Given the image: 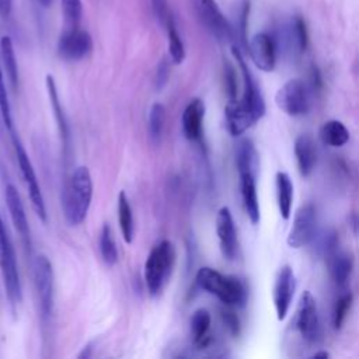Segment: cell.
I'll list each match as a JSON object with an SVG mask.
<instances>
[{
	"instance_id": "cell-1",
	"label": "cell",
	"mask_w": 359,
	"mask_h": 359,
	"mask_svg": "<svg viewBox=\"0 0 359 359\" xmlns=\"http://www.w3.org/2000/svg\"><path fill=\"white\" fill-rule=\"evenodd\" d=\"M233 53L241 70L244 91L240 100L229 101L224 109V115L229 132L233 136H238L264 116L265 102L248 66L245 65L240 50L236 46H233Z\"/></svg>"
},
{
	"instance_id": "cell-2",
	"label": "cell",
	"mask_w": 359,
	"mask_h": 359,
	"mask_svg": "<svg viewBox=\"0 0 359 359\" xmlns=\"http://www.w3.org/2000/svg\"><path fill=\"white\" fill-rule=\"evenodd\" d=\"M93 199V180L87 167L80 165L74 168L66 181L62 208L66 222L70 226H79L87 217Z\"/></svg>"
},
{
	"instance_id": "cell-3",
	"label": "cell",
	"mask_w": 359,
	"mask_h": 359,
	"mask_svg": "<svg viewBox=\"0 0 359 359\" xmlns=\"http://www.w3.org/2000/svg\"><path fill=\"white\" fill-rule=\"evenodd\" d=\"M195 280L201 289L217 297L227 307L243 306L247 300L245 286L236 276L223 275L213 268L202 266L196 272Z\"/></svg>"
},
{
	"instance_id": "cell-4",
	"label": "cell",
	"mask_w": 359,
	"mask_h": 359,
	"mask_svg": "<svg viewBox=\"0 0 359 359\" xmlns=\"http://www.w3.org/2000/svg\"><path fill=\"white\" fill-rule=\"evenodd\" d=\"M174 264L175 248L171 241L163 240L150 250L144 262V282L151 296L161 292L172 272Z\"/></svg>"
},
{
	"instance_id": "cell-5",
	"label": "cell",
	"mask_w": 359,
	"mask_h": 359,
	"mask_svg": "<svg viewBox=\"0 0 359 359\" xmlns=\"http://www.w3.org/2000/svg\"><path fill=\"white\" fill-rule=\"evenodd\" d=\"M0 271H1L7 299L10 304L15 307L21 302L22 289H21V280H20V272H18L14 245L8 236V231L3 222L1 215H0Z\"/></svg>"
},
{
	"instance_id": "cell-6",
	"label": "cell",
	"mask_w": 359,
	"mask_h": 359,
	"mask_svg": "<svg viewBox=\"0 0 359 359\" xmlns=\"http://www.w3.org/2000/svg\"><path fill=\"white\" fill-rule=\"evenodd\" d=\"M53 268L49 258L39 254L34 261V283L39 303V313L43 323H46L53 311L55 280Z\"/></svg>"
},
{
	"instance_id": "cell-7",
	"label": "cell",
	"mask_w": 359,
	"mask_h": 359,
	"mask_svg": "<svg viewBox=\"0 0 359 359\" xmlns=\"http://www.w3.org/2000/svg\"><path fill=\"white\" fill-rule=\"evenodd\" d=\"M13 143H14V150H15V157H17V163L21 171V175L24 178L25 187L28 189V195H29V201L32 205L34 212L36 213V216L46 223L48 220V213H46V206H45V201H43V195L36 178V174L34 171L32 163L22 146V143L18 140V137L14 135L13 132Z\"/></svg>"
},
{
	"instance_id": "cell-8",
	"label": "cell",
	"mask_w": 359,
	"mask_h": 359,
	"mask_svg": "<svg viewBox=\"0 0 359 359\" xmlns=\"http://www.w3.org/2000/svg\"><path fill=\"white\" fill-rule=\"evenodd\" d=\"M192 8L201 24L222 42L233 39V29L219 8L216 0H191Z\"/></svg>"
},
{
	"instance_id": "cell-9",
	"label": "cell",
	"mask_w": 359,
	"mask_h": 359,
	"mask_svg": "<svg viewBox=\"0 0 359 359\" xmlns=\"http://www.w3.org/2000/svg\"><path fill=\"white\" fill-rule=\"evenodd\" d=\"M276 105L290 116L304 115L310 109V98L306 84L299 80L293 79L285 83L275 95Z\"/></svg>"
},
{
	"instance_id": "cell-10",
	"label": "cell",
	"mask_w": 359,
	"mask_h": 359,
	"mask_svg": "<svg viewBox=\"0 0 359 359\" xmlns=\"http://www.w3.org/2000/svg\"><path fill=\"white\" fill-rule=\"evenodd\" d=\"M93 50V39L90 34L80 28H65L57 41V53L65 60H81Z\"/></svg>"
},
{
	"instance_id": "cell-11",
	"label": "cell",
	"mask_w": 359,
	"mask_h": 359,
	"mask_svg": "<svg viewBox=\"0 0 359 359\" xmlns=\"http://www.w3.org/2000/svg\"><path fill=\"white\" fill-rule=\"evenodd\" d=\"M296 328L300 335L310 344H316L320 338V318L317 311L316 299L309 290H304L300 296L297 314H296Z\"/></svg>"
},
{
	"instance_id": "cell-12",
	"label": "cell",
	"mask_w": 359,
	"mask_h": 359,
	"mask_svg": "<svg viewBox=\"0 0 359 359\" xmlns=\"http://www.w3.org/2000/svg\"><path fill=\"white\" fill-rule=\"evenodd\" d=\"M317 223L316 208L311 203L300 206L294 215L292 229L287 236V244L292 248H300L306 245L314 236Z\"/></svg>"
},
{
	"instance_id": "cell-13",
	"label": "cell",
	"mask_w": 359,
	"mask_h": 359,
	"mask_svg": "<svg viewBox=\"0 0 359 359\" xmlns=\"http://www.w3.org/2000/svg\"><path fill=\"white\" fill-rule=\"evenodd\" d=\"M294 289H296V279H294L293 269L289 265H285L276 273L273 293H272L278 320H283L286 317L293 299Z\"/></svg>"
},
{
	"instance_id": "cell-14",
	"label": "cell",
	"mask_w": 359,
	"mask_h": 359,
	"mask_svg": "<svg viewBox=\"0 0 359 359\" xmlns=\"http://www.w3.org/2000/svg\"><path fill=\"white\" fill-rule=\"evenodd\" d=\"M327 264L330 269V275L337 286L344 287L351 276L353 261L351 255L338 250V238L331 236L327 241Z\"/></svg>"
},
{
	"instance_id": "cell-15",
	"label": "cell",
	"mask_w": 359,
	"mask_h": 359,
	"mask_svg": "<svg viewBox=\"0 0 359 359\" xmlns=\"http://www.w3.org/2000/svg\"><path fill=\"white\" fill-rule=\"evenodd\" d=\"M216 234L219 238V245L223 257L229 261L234 259L237 255L238 241L234 220L229 208L223 206L219 209L216 216Z\"/></svg>"
},
{
	"instance_id": "cell-16",
	"label": "cell",
	"mask_w": 359,
	"mask_h": 359,
	"mask_svg": "<svg viewBox=\"0 0 359 359\" xmlns=\"http://www.w3.org/2000/svg\"><path fill=\"white\" fill-rule=\"evenodd\" d=\"M248 53L258 69L264 72L273 70L276 65V43L269 34H255L248 43Z\"/></svg>"
},
{
	"instance_id": "cell-17",
	"label": "cell",
	"mask_w": 359,
	"mask_h": 359,
	"mask_svg": "<svg viewBox=\"0 0 359 359\" xmlns=\"http://www.w3.org/2000/svg\"><path fill=\"white\" fill-rule=\"evenodd\" d=\"M4 191H6L4 192L6 203H7L8 213H10L11 222L14 224V229L17 230L18 236L21 237L24 245L29 250V247H31L29 224H28V219H27V213L24 209V203L21 201V196L13 184H7Z\"/></svg>"
},
{
	"instance_id": "cell-18",
	"label": "cell",
	"mask_w": 359,
	"mask_h": 359,
	"mask_svg": "<svg viewBox=\"0 0 359 359\" xmlns=\"http://www.w3.org/2000/svg\"><path fill=\"white\" fill-rule=\"evenodd\" d=\"M238 175H240V191H241L244 209L251 223L257 224L259 222V203H258L257 181H255L257 171L241 170L238 171Z\"/></svg>"
},
{
	"instance_id": "cell-19",
	"label": "cell",
	"mask_w": 359,
	"mask_h": 359,
	"mask_svg": "<svg viewBox=\"0 0 359 359\" xmlns=\"http://www.w3.org/2000/svg\"><path fill=\"white\" fill-rule=\"evenodd\" d=\"M205 104L201 98H192L185 107L181 118L182 132L188 140H199L202 136Z\"/></svg>"
},
{
	"instance_id": "cell-20",
	"label": "cell",
	"mask_w": 359,
	"mask_h": 359,
	"mask_svg": "<svg viewBox=\"0 0 359 359\" xmlns=\"http://www.w3.org/2000/svg\"><path fill=\"white\" fill-rule=\"evenodd\" d=\"M294 156L299 171L303 177H309L316 165V144L307 135H300L294 142Z\"/></svg>"
},
{
	"instance_id": "cell-21",
	"label": "cell",
	"mask_w": 359,
	"mask_h": 359,
	"mask_svg": "<svg viewBox=\"0 0 359 359\" xmlns=\"http://www.w3.org/2000/svg\"><path fill=\"white\" fill-rule=\"evenodd\" d=\"M45 81H46V90H48L50 107H52V111H53V115H55V119H56V123H57V128H59V133H60V137H62V143H63V147L67 150V147H69V140H70L69 125H67L66 115H65V112H63L62 102H60V100H59L56 83H55V80H53V76H50V74L46 76V80H45Z\"/></svg>"
},
{
	"instance_id": "cell-22",
	"label": "cell",
	"mask_w": 359,
	"mask_h": 359,
	"mask_svg": "<svg viewBox=\"0 0 359 359\" xmlns=\"http://www.w3.org/2000/svg\"><path fill=\"white\" fill-rule=\"evenodd\" d=\"M210 314L205 309H198L194 311L189 328L194 345L198 348H205L209 344V331H210Z\"/></svg>"
},
{
	"instance_id": "cell-23",
	"label": "cell",
	"mask_w": 359,
	"mask_h": 359,
	"mask_svg": "<svg viewBox=\"0 0 359 359\" xmlns=\"http://www.w3.org/2000/svg\"><path fill=\"white\" fill-rule=\"evenodd\" d=\"M275 185H276V199H278L279 213L283 219H289L292 203H293V182L286 172L279 171L276 172Z\"/></svg>"
},
{
	"instance_id": "cell-24",
	"label": "cell",
	"mask_w": 359,
	"mask_h": 359,
	"mask_svg": "<svg viewBox=\"0 0 359 359\" xmlns=\"http://www.w3.org/2000/svg\"><path fill=\"white\" fill-rule=\"evenodd\" d=\"M0 59H1L3 69L6 70V74L8 77L11 88L17 90V87H18V66H17L13 41L10 36H1V39H0Z\"/></svg>"
},
{
	"instance_id": "cell-25",
	"label": "cell",
	"mask_w": 359,
	"mask_h": 359,
	"mask_svg": "<svg viewBox=\"0 0 359 359\" xmlns=\"http://www.w3.org/2000/svg\"><path fill=\"white\" fill-rule=\"evenodd\" d=\"M320 137L323 143L331 147H341L348 143L349 130L341 121L331 119L324 122L323 126L320 128Z\"/></svg>"
},
{
	"instance_id": "cell-26",
	"label": "cell",
	"mask_w": 359,
	"mask_h": 359,
	"mask_svg": "<svg viewBox=\"0 0 359 359\" xmlns=\"http://www.w3.org/2000/svg\"><path fill=\"white\" fill-rule=\"evenodd\" d=\"M118 222L121 227L122 237L126 243L133 241L135 234V223H133V213L129 198L126 196L125 191H121L118 195Z\"/></svg>"
},
{
	"instance_id": "cell-27",
	"label": "cell",
	"mask_w": 359,
	"mask_h": 359,
	"mask_svg": "<svg viewBox=\"0 0 359 359\" xmlns=\"http://www.w3.org/2000/svg\"><path fill=\"white\" fill-rule=\"evenodd\" d=\"M164 25H165L167 36H168V55H170V59H171V62L174 65H180L185 59V48H184L182 39L180 36V32L177 29L175 18H174L172 14L168 15V18H167Z\"/></svg>"
},
{
	"instance_id": "cell-28",
	"label": "cell",
	"mask_w": 359,
	"mask_h": 359,
	"mask_svg": "<svg viewBox=\"0 0 359 359\" xmlns=\"http://www.w3.org/2000/svg\"><path fill=\"white\" fill-rule=\"evenodd\" d=\"M100 252L102 257V261L112 266L118 262V248L114 238L112 229L108 223H105L100 233Z\"/></svg>"
},
{
	"instance_id": "cell-29",
	"label": "cell",
	"mask_w": 359,
	"mask_h": 359,
	"mask_svg": "<svg viewBox=\"0 0 359 359\" xmlns=\"http://www.w3.org/2000/svg\"><path fill=\"white\" fill-rule=\"evenodd\" d=\"M287 36L290 38L293 46L297 49V52H304L309 43V35L307 28L303 17L293 15L289 25H287Z\"/></svg>"
},
{
	"instance_id": "cell-30",
	"label": "cell",
	"mask_w": 359,
	"mask_h": 359,
	"mask_svg": "<svg viewBox=\"0 0 359 359\" xmlns=\"http://www.w3.org/2000/svg\"><path fill=\"white\" fill-rule=\"evenodd\" d=\"M164 118H165L164 105L160 102H154L149 114V135H150L151 143L154 144H158L163 139Z\"/></svg>"
},
{
	"instance_id": "cell-31",
	"label": "cell",
	"mask_w": 359,
	"mask_h": 359,
	"mask_svg": "<svg viewBox=\"0 0 359 359\" xmlns=\"http://www.w3.org/2000/svg\"><path fill=\"white\" fill-rule=\"evenodd\" d=\"M60 10L65 21V28L80 27L83 17L81 0H60Z\"/></svg>"
},
{
	"instance_id": "cell-32",
	"label": "cell",
	"mask_w": 359,
	"mask_h": 359,
	"mask_svg": "<svg viewBox=\"0 0 359 359\" xmlns=\"http://www.w3.org/2000/svg\"><path fill=\"white\" fill-rule=\"evenodd\" d=\"M0 114L3 118V122L6 128L13 133L14 126H13V116H11V107L8 101V94L6 90V83H4V74H3V65L0 59Z\"/></svg>"
},
{
	"instance_id": "cell-33",
	"label": "cell",
	"mask_w": 359,
	"mask_h": 359,
	"mask_svg": "<svg viewBox=\"0 0 359 359\" xmlns=\"http://www.w3.org/2000/svg\"><path fill=\"white\" fill-rule=\"evenodd\" d=\"M351 304H352V294L349 292L341 294L337 302H335V306H334V311H332V323H334V327L337 330H339L346 318V314L351 309Z\"/></svg>"
},
{
	"instance_id": "cell-34",
	"label": "cell",
	"mask_w": 359,
	"mask_h": 359,
	"mask_svg": "<svg viewBox=\"0 0 359 359\" xmlns=\"http://www.w3.org/2000/svg\"><path fill=\"white\" fill-rule=\"evenodd\" d=\"M224 86L229 95V101H236L237 100V77H236L234 67L229 62L224 63Z\"/></svg>"
},
{
	"instance_id": "cell-35",
	"label": "cell",
	"mask_w": 359,
	"mask_h": 359,
	"mask_svg": "<svg viewBox=\"0 0 359 359\" xmlns=\"http://www.w3.org/2000/svg\"><path fill=\"white\" fill-rule=\"evenodd\" d=\"M171 60V59H170ZM170 60L167 57H163L157 66V72H156V88L157 90H161L167 80H168V76H170Z\"/></svg>"
},
{
	"instance_id": "cell-36",
	"label": "cell",
	"mask_w": 359,
	"mask_h": 359,
	"mask_svg": "<svg viewBox=\"0 0 359 359\" xmlns=\"http://www.w3.org/2000/svg\"><path fill=\"white\" fill-rule=\"evenodd\" d=\"M151 8L154 11V15L161 24H165L168 15L171 14L168 10V1L167 0H150Z\"/></svg>"
},
{
	"instance_id": "cell-37",
	"label": "cell",
	"mask_w": 359,
	"mask_h": 359,
	"mask_svg": "<svg viewBox=\"0 0 359 359\" xmlns=\"http://www.w3.org/2000/svg\"><path fill=\"white\" fill-rule=\"evenodd\" d=\"M222 317H223V321H224V324L227 325V328H229L233 334L237 335L238 331H240V321H238L237 316H236L231 310L226 309V310L222 311Z\"/></svg>"
},
{
	"instance_id": "cell-38",
	"label": "cell",
	"mask_w": 359,
	"mask_h": 359,
	"mask_svg": "<svg viewBox=\"0 0 359 359\" xmlns=\"http://www.w3.org/2000/svg\"><path fill=\"white\" fill-rule=\"evenodd\" d=\"M13 0H0V17L7 18L11 14Z\"/></svg>"
},
{
	"instance_id": "cell-39",
	"label": "cell",
	"mask_w": 359,
	"mask_h": 359,
	"mask_svg": "<svg viewBox=\"0 0 359 359\" xmlns=\"http://www.w3.org/2000/svg\"><path fill=\"white\" fill-rule=\"evenodd\" d=\"M91 351H93V348H91V344H88V345H86L84 348H83V351L77 355V358L79 359H87V358H90L91 356Z\"/></svg>"
},
{
	"instance_id": "cell-40",
	"label": "cell",
	"mask_w": 359,
	"mask_h": 359,
	"mask_svg": "<svg viewBox=\"0 0 359 359\" xmlns=\"http://www.w3.org/2000/svg\"><path fill=\"white\" fill-rule=\"evenodd\" d=\"M352 227L356 234H359V213L352 217Z\"/></svg>"
},
{
	"instance_id": "cell-41",
	"label": "cell",
	"mask_w": 359,
	"mask_h": 359,
	"mask_svg": "<svg viewBox=\"0 0 359 359\" xmlns=\"http://www.w3.org/2000/svg\"><path fill=\"white\" fill-rule=\"evenodd\" d=\"M313 356H314V358H328L330 355H328L327 352H318V353H314Z\"/></svg>"
},
{
	"instance_id": "cell-42",
	"label": "cell",
	"mask_w": 359,
	"mask_h": 359,
	"mask_svg": "<svg viewBox=\"0 0 359 359\" xmlns=\"http://www.w3.org/2000/svg\"><path fill=\"white\" fill-rule=\"evenodd\" d=\"M36 1H38L42 7H48V6L50 4V1H52V0H36Z\"/></svg>"
},
{
	"instance_id": "cell-43",
	"label": "cell",
	"mask_w": 359,
	"mask_h": 359,
	"mask_svg": "<svg viewBox=\"0 0 359 359\" xmlns=\"http://www.w3.org/2000/svg\"><path fill=\"white\" fill-rule=\"evenodd\" d=\"M356 69H358V72H359V60H358V65H356Z\"/></svg>"
}]
</instances>
